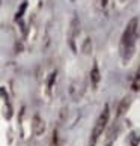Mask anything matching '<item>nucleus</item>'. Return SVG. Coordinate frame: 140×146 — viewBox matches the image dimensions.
<instances>
[{
	"mask_svg": "<svg viewBox=\"0 0 140 146\" xmlns=\"http://www.w3.org/2000/svg\"><path fill=\"white\" fill-rule=\"evenodd\" d=\"M82 50H83L84 54H90V51H92V41H90L89 38H86V39H84Z\"/></svg>",
	"mask_w": 140,
	"mask_h": 146,
	"instance_id": "6e6552de",
	"label": "nucleus"
},
{
	"mask_svg": "<svg viewBox=\"0 0 140 146\" xmlns=\"http://www.w3.org/2000/svg\"><path fill=\"white\" fill-rule=\"evenodd\" d=\"M134 90H140V74L136 77V80H134V84H133Z\"/></svg>",
	"mask_w": 140,
	"mask_h": 146,
	"instance_id": "1a4fd4ad",
	"label": "nucleus"
},
{
	"mask_svg": "<svg viewBox=\"0 0 140 146\" xmlns=\"http://www.w3.org/2000/svg\"><path fill=\"white\" fill-rule=\"evenodd\" d=\"M32 128H33V134H35V136H41V134L45 131V122L42 121L39 116H35L33 122H32Z\"/></svg>",
	"mask_w": 140,
	"mask_h": 146,
	"instance_id": "7ed1b4c3",
	"label": "nucleus"
},
{
	"mask_svg": "<svg viewBox=\"0 0 140 146\" xmlns=\"http://www.w3.org/2000/svg\"><path fill=\"white\" fill-rule=\"evenodd\" d=\"M137 27H139V20L131 18L127 24V29L122 35L121 39V54L123 63L131 60V57L136 50V38H137Z\"/></svg>",
	"mask_w": 140,
	"mask_h": 146,
	"instance_id": "f257e3e1",
	"label": "nucleus"
},
{
	"mask_svg": "<svg viewBox=\"0 0 140 146\" xmlns=\"http://www.w3.org/2000/svg\"><path fill=\"white\" fill-rule=\"evenodd\" d=\"M100 78H101V75H100L98 65L94 63L92 69H90V84H92V89H96V86L100 83Z\"/></svg>",
	"mask_w": 140,
	"mask_h": 146,
	"instance_id": "20e7f679",
	"label": "nucleus"
},
{
	"mask_svg": "<svg viewBox=\"0 0 140 146\" xmlns=\"http://www.w3.org/2000/svg\"><path fill=\"white\" fill-rule=\"evenodd\" d=\"M130 143H131V146H139V143H140V133L139 131H133L131 133Z\"/></svg>",
	"mask_w": 140,
	"mask_h": 146,
	"instance_id": "0eeeda50",
	"label": "nucleus"
},
{
	"mask_svg": "<svg viewBox=\"0 0 140 146\" xmlns=\"http://www.w3.org/2000/svg\"><path fill=\"white\" fill-rule=\"evenodd\" d=\"M26 6H27V3H23V6H21V9L18 11V14H17V18H20L21 15H23V12H24V9H26Z\"/></svg>",
	"mask_w": 140,
	"mask_h": 146,
	"instance_id": "9d476101",
	"label": "nucleus"
},
{
	"mask_svg": "<svg viewBox=\"0 0 140 146\" xmlns=\"http://www.w3.org/2000/svg\"><path fill=\"white\" fill-rule=\"evenodd\" d=\"M130 106H131V96H125V98L121 101L119 107H117V116L125 115V113L128 111V109H130Z\"/></svg>",
	"mask_w": 140,
	"mask_h": 146,
	"instance_id": "39448f33",
	"label": "nucleus"
},
{
	"mask_svg": "<svg viewBox=\"0 0 140 146\" xmlns=\"http://www.w3.org/2000/svg\"><path fill=\"white\" fill-rule=\"evenodd\" d=\"M109 119H110V110H109V106H104V110L101 111L100 117L96 119L95 125L92 128V133H90V139H89V146H96V142H98L100 136L104 133V129L109 123Z\"/></svg>",
	"mask_w": 140,
	"mask_h": 146,
	"instance_id": "f03ea898",
	"label": "nucleus"
},
{
	"mask_svg": "<svg viewBox=\"0 0 140 146\" xmlns=\"http://www.w3.org/2000/svg\"><path fill=\"white\" fill-rule=\"evenodd\" d=\"M107 3H109V0H101V6H103V8L107 6Z\"/></svg>",
	"mask_w": 140,
	"mask_h": 146,
	"instance_id": "9b49d317",
	"label": "nucleus"
},
{
	"mask_svg": "<svg viewBox=\"0 0 140 146\" xmlns=\"http://www.w3.org/2000/svg\"><path fill=\"white\" fill-rule=\"evenodd\" d=\"M71 27H72V29H71V47H72V50H75L74 39H75V36L78 35V27H80V23H78V18H77V17H74Z\"/></svg>",
	"mask_w": 140,
	"mask_h": 146,
	"instance_id": "423d86ee",
	"label": "nucleus"
}]
</instances>
